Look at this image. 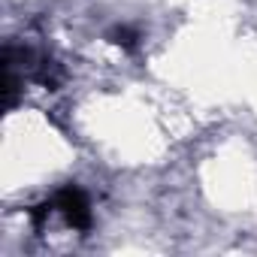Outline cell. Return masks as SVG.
Returning a JSON list of instances; mask_svg holds the SVG:
<instances>
[{
    "label": "cell",
    "instance_id": "cell-1",
    "mask_svg": "<svg viewBox=\"0 0 257 257\" xmlns=\"http://www.w3.org/2000/svg\"><path fill=\"white\" fill-rule=\"evenodd\" d=\"M55 209H58V212L67 218V224L76 227V230H85V227L91 224V209H88V200H85V194H82L79 188H64V191H58Z\"/></svg>",
    "mask_w": 257,
    "mask_h": 257
}]
</instances>
